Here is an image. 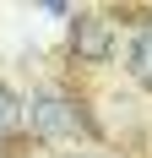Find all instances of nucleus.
Wrapping results in <instances>:
<instances>
[{"instance_id":"f257e3e1","label":"nucleus","mask_w":152,"mask_h":158,"mask_svg":"<svg viewBox=\"0 0 152 158\" xmlns=\"http://www.w3.org/2000/svg\"><path fill=\"white\" fill-rule=\"evenodd\" d=\"M27 120H33V131H38L44 142H71V136H87V131H92L87 109H82L76 98L54 93V87H49V93H33Z\"/></svg>"},{"instance_id":"f03ea898","label":"nucleus","mask_w":152,"mask_h":158,"mask_svg":"<svg viewBox=\"0 0 152 158\" xmlns=\"http://www.w3.org/2000/svg\"><path fill=\"white\" fill-rule=\"evenodd\" d=\"M76 55H82V60H103L109 55V22L103 16H76Z\"/></svg>"},{"instance_id":"7ed1b4c3","label":"nucleus","mask_w":152,"mask_h":158,"mask_svg":"<svg viewBox=\"0 0 152 158\" xmlns=\"http://www.w3.org/2000/svg\"><path fill=\"white\" fill-rule=\"evenodd\" d=\"M130 71H136L141 87H152V22L136 33V44H130Z\"/></svg>"},{"instance_id":"20e7f679","label":"nucleus","mask_w":152,"mask_h":158,"mask_svg":"<svg viewBox=\"0 0 152 158\" xmlns=\"http://www.w3.org/2000/svg\"><path fill=\"white\" fill-rule=\"evenodd\" d=\"M11 120H16V98L0 87V136H6V126H11Z\"/></svg>"}]
</instances>
